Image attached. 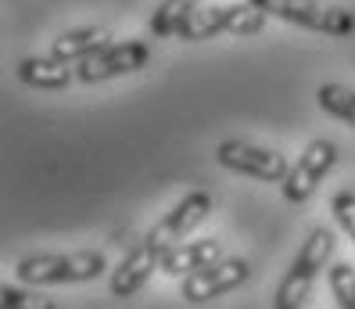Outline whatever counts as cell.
I'll use <instances>...</instances> for the list:
<instances>
[{
  "label": "cell",
  "instance_id": "1",
  "mask_svg": "<svg viewBox=\"0 0 355 309\" xmlns=\"http://www.w3.org/2000/svg\"><path fill=\"white\" fill-rule=\"evenodd\" d=\"M334 249H338V234L330 226H312L309 237L302 241L298 256L291 259L287 274L273 295V309H302L305 299L312 295V284L320 281V274L334 262Z\"/></svg>",
  "mask_w": 355,
  "mask_h": 309
},
{
  "label": "cell",
  "instance_id": "2",
  "mask_svg": "<svg viewBox=\"0 0 355 309\" xmlns=\"http://www.w3.org/2000/svg\"><path fill=\"white\" fill-rule=\"evenodd\" d=\"M104 270H108L104 252H36L15 262V277L33 287L97 281Z\"/></svg>",
  "mask_w": 355,
  "mask_h": 309
},
{
  "label": "cell",
  "instance_id": "3",
  "mask_svg": "<svg viewBox=\"0 0 355 309\" xmlns=\"http://www.w3.org/2000/svg\"><path fill=\"white\" fill-rule=\"evenodd\" d=\"M269 22V15L262 8H255L252 0L244 4H198L187 22L180 26V40L194 44V40H212V36H255L262 33Z\"/></svg>",
  "mask_w": 355,
  "mask_h": 309
},
{
  "label": "cell",
  "instance_id": "4",
  "mask_svg": "<svg viewBox=\"0 0 355 309\" xmlns=\"http://www.w3.org/2000/svg\"><path fill=\"white\" fill-rule=\"evenodd\" d=\"M252 4L262 8L269 18L302 26L320 36H334V40L355 36V11L327 4V0H252Z\"/></svg>",
  "mask_w": 355,
  "mask_h": 309
},
{
  "label": "cell",
  "instance_id": "5",
  "mask_svg": "<svg viewBox=\"0 0 355 309\" xmlns=\"http://www.w3.org/2000/svg\"><path fill=\"white\" fill-rule=\"evenodd\" d=\"M151 44L148 40H122V44H108L104 51H97L94 58L79 61L76 65V83H87V87H97V83H108V79H119V76H133L140 69L151 65Z\"/></svg>",
  "mask_w": 355,
  "mask_h": 309
},
{
  "label": "cell",
  "instance_id": "6",
  "mask_svg": "<svg viewBox=\"0 0 355 309\" xmlns=\"http://www.w3.org/2000/svg\"><path fill=\"white\" fill-rule=\"evenodd\" d=\"M248 281H252V262L241 259V256H219L216 262L201 266L198 274L183 277L180 295L191 306H205L212 299H223L230 292H237V287L248 284Z\"/></svg>",
  "mask_w": 355,
  "mask_h": 309
},
{
  "label": "cell",
  "instance_id": "7",
  "mask_svg": "<svg viewBox=\"0 0 355 309\" xmlns=\"http://www.w3.org/2000/svg\"><path fill=\"white\" fill-rule=\"evenodd\" d=\"M334 166H338V144L327 140V137L312 140L309 148L302 151V158L295 162V166H291V173L284 176V183H280L284 201H291V205H305L312 194H316L320 183L330 176Z\"/></svg>",
  "mask_w": 355,
  "mask_h": 309
},
{
  "label": "cell",
  "instance_id": "8",
  "mask_svg": "<svg viewBox=\"0 0 355 309\" xmlns=\"http://www.w3.org/2000/svg\"><path fill=\"white\" fill-rule=\"evenodd\" d=\"M219 166L230 173H241L248 180H262V183H284V176L291 173L287 158L273 148L262 144H248V140H223L216 148Z\"/></svg>",
  "mask_w": 355,
  "mask_h": 309
},
{
  "label": "cell",
  "instance_id": "9",
  "mask_svg": "<svg viewBox=\"0 0 355 309\" xmlns=\"http://www.w3.org/2000/svg\"><path fill=\"white\" fill-rule=\"evenodd\" d=\"M212 212V194L208 191H187L169 212H165L155 226L144 237H148L155 249H162V252H169L173 244H180V237H187L194 231V226Z\"/></svg>",
  "mask_w": 355,
  "mask_h": 309
},
{
  "label": "cell",
  "instance_id": "10",
  "mask_svg": "<svg viewBox=\"0 0 355 309\" xmlns=\"http://www.w3.org/2000/svg\"><path fill=\"white\" fill-rule=\"evenodd\" d=\"M162 249H155V244L148 237H140L133 249L122 256L119 266H112V277H108V292L115 299H133L140 287H148L151 274L162 270Z\"/></svg>",
  "mask_w": 355,
  "mask_h": 309
},
{
  "label": "cell",
  "instance_id": "11",
  "mask_svg": "<svg viewBox=\"0 0 355 309\" xmlns=\"http://www.w3.org/2000/svg\"><path fill=\"white\" fill-rule=\"evenodd\" d=\"M223 256V244L216 237H198V241H180L173 244L169 252L162 256V274H169V277H191L198 274L201 266L208 262H216Z\"/></svg>",
  "mask_w": 355,
  "mask_h": 309
},
{
  "label": "cell",
  "instance_id": "12",
  "mask_svg": "<svg viewBox=\"0 0 355 309\" xmlns=\"http://www.w3.org/2000/svg\"><path fill=\"white\" fill-rule=\"evenodd\" d=\"M15 72L33 90H65L72 79H76L72 61H61L54 54H29V58L18 61Z\"/></svg>",
  "mask_w": 355,
  "mask_h": 309
},
{
  "label": "cell",
  "instance_id": "13",
  "mask_svg": "<svg viewBox=\"0 0 355 309\" xmlns=\"http://www.w3.org/2000/svg\"><path fill=\"white\" fill-rule=\"evenodd\" d=\"M112 44V33L104 26H79V29H65L61 36H54L51 44V54L61 58V61H72V65H79V61L94 58L97 51H104Z\"/></svg>",
  "mask_w": 355,
  "mask_h": 309
},
{
  "label": "cell",
  "instance_id": "14",
  "mask_svg": "<svg viewBox=\"0 0 355 309\" xmlns=\"http://www.w3.org/2000/svg\"><path fill=\"white\" fill-rule=\"evenodd\" d=\"M201 0H162L155 8V15L148 18V36L155 40H169L180 33V26L187 22V15H191Z\"/></svg>",
  "mask_w": 355,
  "mask_h": 309
},
{
  "label": "cell",
  "instance_id": "15",
  "mask_svg": "<svg viewBox=\"0 0 355 309\" xmlns=\"http://www.w3.org/2000/svg\"><path fill=\"white\" fill-rule=\"evenodd\" d=\"M316 101H320V108L334 119H341L348 122V126H355V90L345 87V83H323L316 90Z\"/></svg>",
  "mask_w": 355,
  "mask_h": 309
},
{
  "label": "cell",
  "instance_id": "16",
  "mask_svg": "<svg viewBox=\"0 0 355 309\" xmlns=\"http://www.w3.org/2000/svg\"><path fill=\"white\" fill-rule=\"evenodd\" d=\"M0 309H58L51 295H40L33 284H4L0 287Z\"/></svg>",
  "mask_w": 355,
  "mask_h": 309
},
{
  "label": "cell",
  "instance_id": "17",
  "mask_svg": "<svg viewBox=\"0 0 355 309\" xmlns=\"http://www.w3.org/2000/svg\"><path fill=\"white\" fill-rule=\"evenodd\" d=\"M327 284L338 309H355V266L352 262H330L327 266Z\"/></svg>",
  "mask_w": 355,
  "mask_h": 309
},
{
  "label": "cell",
  "instance_id": "18",
  "mask_svg": "<svg viewBox=\"0 0 355 309\" xmlns=\"http://www.w3.org/2000/svg\"><path fill=\"white\" fill-rule=\"evenodd\" d=\"M330 212H334V219H338V226L348 234V241L355 244V191H338L330 198Z\"/></svg>",
  "mask_w": 355,
  "mask_h": 309
}]
</instances>
